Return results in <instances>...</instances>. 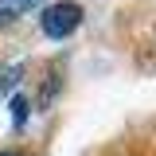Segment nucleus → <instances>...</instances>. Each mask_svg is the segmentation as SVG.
<instances>
[{"label":"nucleus","mask_w":156,"mask_h":156,"mask_svg":"<svg viewBox=\"0 0 156 156\" xmlns=\"http://www.w3.org/2000/svg\"><path fill=\"white\" fill-rule=\"evenodd\" d=\"M78 23H82V8H78L74 0H58V4H51L43 12V31L51 39H66Z\"/></svg>","instance_id":"f257e3e1"},{"label":"nucleus","mask_w":156,"mask_h":156,"mask_svg":"<svg viewBox=\"0 0 156 156\" xmlns=\"http://www.w3.org/2000/svg\"><path fill=\"white\" fill-rule=\"evenodd\" d=\"M43 0H0V23H12V20L27 16L31 8H39Z\"/></svg>","instance_id":"f03ea898"},{"label":"nucleus","mask_w":156,"mask_h":156,"mask_svg":"<svg viewBox=\"0 0 156 156\" xmlns=\"http://www.w3.org/2000/svg\"><path fill=\"white\" fill-rule=\"evenodd\" d=\"M16 82H20V66H0V98L12 94V90H16Z\"/></svg>","instance_id":"7ed1b4c3"},{"label":"nucleus","mask_w":156,"mask_h":156,"mask_svg":"<svg viewBox=\"0 0 156 156\" xmlns=\"http://www.w3.org/2000/svg\"><path fill=\"white\" fill-rule=\"evenodd\" d=\"M27 109H31V105H27V98H12V121H16V129H23V121H27Z\"/></svg>","instance_id":"20e7f679"},{"label":"nucleus","mask_w":156,"mask_h":156,"mask_svg":"<svg viewBox=\"0 0 156 156\" xmlns=\"http://www.w3.org/2000/svg\"><path fill=\"white\" fill-rule=\"evenodd\" d=\"M0 156H16V152H0Z\"/></svg>","instance_id":"39448f33"}]
</instances>
